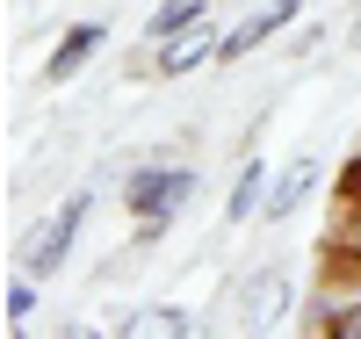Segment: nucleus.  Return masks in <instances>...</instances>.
<instances>
[{"mask_svg": "<svg viewBox=\"0 0 361 339\" xmlns=\"http://www.w3.org/2000/svg\"><path fill=\"white\" fill-rule=\"evenodd\" d=\"M80 224H87V195H73L66 209H58V217L37 231V238H29V267H37V274H51V267H66V245L80 238Z\"/></svg>", "mask_w": 361, "mask_h": 339, "instance_id": "obj_1", "label": "nucleus"}, {"mask_svg": "<svg viewBox=\"0 0 361 339\" xmlns=\"http://www.w3.org/2000/svg\"><path fill=\"white\" fill-rule=\"evenodd\" d=\"M195 188V173H180V166H166V173H137L130 180V209H145V217H166V209Z\"/></svg>", "mask_w": 361, "mask_h": 339, "instance_id": "obj_2", "label": "nucleus"}, {"mask_svg": "<svg viewBox=\"0 0 361 339\" xmlns=\"http://www.w3.org/2000/svg\"><path fill=\"white\" fill-rule=\"evenodd\" d=\"M289 15H296V0H267V8H260L246 29H231V37H224V58H246L253 44H267V37H275V29H282Z\"/></svg>", "mask_w": 361, "mask_h": 339, "instance_id": "obj_3", "label": "nucleus"}, {"mask_svg": "<svg viewBox=\"0 0 361 339\" xmlns=\"http://www.w3.org/2000/svg\"><path fill=\"white\" fill-rule=\"evenodd\" d=\"M94 44H102V22H73V37L51 51V66H44V73H51V80H73L87 58H94Z\"/></svg>", "mask_w": 361, "mask_h": 339, "instance_id": "obj_4", "label": "nucleus"}, {"mask_svg": "<svg viewBox=\"0 0 361 339\" xmlns=\"http://www.w3.org/2000/svg\"><path fill=\"white\" fill-rule=\"evenodd\" d=\"M282 303H289V282H282V274H260V282L246 289V303H238V311H246V325H275V318H282Z\"/></svg>", "mask_w": 361, "mask_h": 339, "instance_id": "obj_5", "label": "nucleus"}, {"mask_svg": "<svg viewBox=\"0 0 361 339\" xmlns=\"http://www.w3.org/2000/svg\"><path fill=\"white\" fill-rule=\"evenodd\" d=\"M209 51H224V44H209V37H166V73H188V66H202Z\"/></svg>", "mask_w": 361, "mask_h": 339, "instance_id": "obj_6", "label": "nucleus"}, {"mask_svg": "<svg viewBox=\"0 0 361 339\" xmlns=\"http://www.w3.org/2000/svg\"><path fill=\"white\" fill-rule=\"evenodd\" d=\"M130 332H166V339H180V332H195V318L166 303V311H145V318H130Z\"/></svg>", "mask_w": 361, "mask_h": 339, "instance_id": "obj_7", "label": "nucleus"}, {"mask_svg": "<svg viewBox=\"0 0 361 339\" xmlns=\"http://www.w3.org/2000/svg\"><path fill=\"white\" fill-rule=\"evenodd\" d=\"M195 15H202V0H159L152 37H180V22H195Z\"/></svg>", "mask_w": 361, "mask_h": 339, "instance_id": "obj_8", "label": "nucleus"}, {"mask_svg": "<svg viewBox=\"0 0 361 339\" xmlns=\"http://www.w3.org/2000/svg\"><path fill=\"white\" fill-rule=\"evenodd\" d=\"M304 188H311V166H296V173H282V188H275V202H267V217H289V209L304 202Z\"/></svg>", "mask_w": 361, "mask_h": 339, "instance_id": "obj_9", "label": "nucleus"}, {"mask_svg": "<svg viewBox=\"0 0 361 339\" xmlns=\"http://www.w3.org/2000/svg\"><path fill=\"white\" fill-rule=\"evenodd\" d=\"M253 202H260V166H246V173H238V188H231V217H246Z\"/></svg>", "mask_w": 361, "mask_h": 339, "instance_id": "obj_10", "label": "nucleus"}, {"mask_svg": "<svg viewBox=\"0 0 361 339\" xmlns=\"http://www.w3.org/2000/svg\"><path fill=\"white\" fill-rule=\"evenodd\" d=\"M333 339H361V303H354V311H340V318H333Z\"/></svg>", "mask_w": 361, "mask_h": 339, "instance_id": "obj_11", "label": "nucleus"}, {"mask_svg": "<svg viewBox=\"0 0 361 339\" xmlns=\"http://www.w3.org/2000/svg\"><path fill=\"white\" fill-rule=\"evenodd\" d=\"M29 303H37V296H29V282H15V289H8V318H29Z\"/></svg>", "mask_w": 361, "mask_h": 339, "instance_id": "obj_12", "label": "nucleus"}, {"mask_svg": "<svg viewBox=\"0 0 361 339\" xmlns=\"http://www.w3.org/2000/svg\"><path fill=\"white\" fill-rule=\"evenodd\" d=\"M347 195H361V159H354V166H347Z\"/></svg>", "mask_w": 361, "mask_h": 339, "instance_id": "obj_13", "label": "nucleus"}, {"mask_svg": "<svg viewBox=\"0 0 361 339\" xmlns=\"http://www.w3.org/2000/svg\"><path fill=\"white\" fill-rule=\"evenodd\" d=\"M354 44H361V22H354Z\"/></svg>", "mask_w": 361, "mask_h": 339, "instance_id": "obj_14", "label": "nucleus"}]
</instances>
